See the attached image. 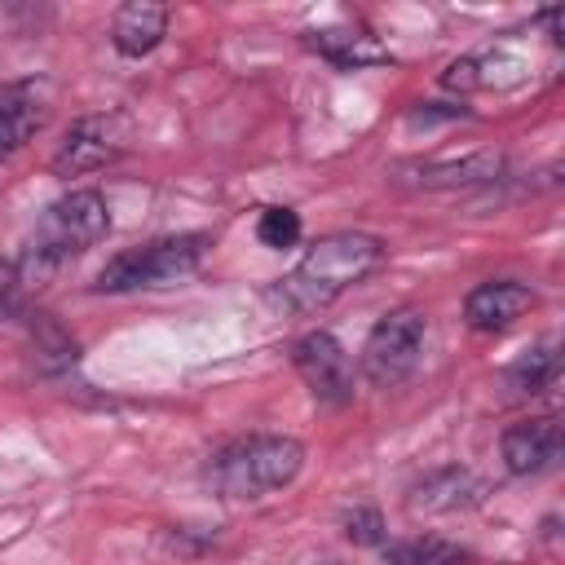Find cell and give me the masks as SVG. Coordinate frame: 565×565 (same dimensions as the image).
Listing matches in <instances>:
<instances>
[{
    "label": "cell",
    "mask_w": 565,
    "mask_h": 565,
    "mask_svg": "<svg viewBox=\"0 0 565 565\" xmlns=\"http://www.w3.org/2000/svg\"><path fill=\"white\" fill-rule=\"evenodd\" d=\"M384 238L362 234V230H340L318 238L287 278H278V287L269 291L274 305H282L287 313H318L327 309L335 296H344L353 282H362L371 269H380L384 260Z\"/></svg>",
    "instance_id": "6da1fadb"
},
{
    "label": "cell",
    "mask_w": 565,
    "mask_h": 565,
    "mask_svg": "<svg viewBox=\"0 0 565 565\" xmlns=\"http://www.w3.org/2000/svg\"><path fill=\"white\" fill-rule=\"evenodd\" d=\"M106 234H110V207H106L102 190H71V194L53 199L40 212V221H35L26 247L18 252V260H22L26 278L40 282L53 269H62L66 260L97 247Z\"/></svg>",
    "instance_id": "7a4b0ae2"
},
{
    "label": "cell",
    "mask_w": 565,
    "mask_h": 565,
    "mask_svg": "<svg viewBox=\"0 0 565 565\" xmlns=\"http://www.w3.org/2000/svg\"><path fill=\"white\" fill-rule=\"evenodd\" d=\"M305 468V441L291 433H252L230 446H221L207 463V481L221 499H265L282 486H291Z\"/></svg>",
    "instance_id": "3957f363"
},
{
    "label": "cell",
    "mask_w": 565,
    "mask_h": 565,
    "mask_svg": "<svg viewBox=\"0 0 565 565\" xmlns=\"http://www.w3.org/2000/svg\"><path fill=\"white\" fill-rule=\"evenodd\" d=\"M207 234H168V238H150L141 247H128L119 256H110L93 282V291L119 296V291H146V287H168L185 274L199 269L203 252H207Z\"/></svg>",
    "instance_id": "277c9868"
},
{
    "label": "cell",
    "mask_w": 565,
    "mask_h": 565,
    "mask_svg": "<svg viewBox=\"0 0 565 565\" xmlns=\"http://www.w3.org/2000/svg\"><path fill=\"white\" fill-rule=\"evenodd\" d=\"M424 313L419 309H411V305H402V309H388L375 327H371V335H366V344H362V358H358V366H362V375L375 384V388H397V384H406L411 375H415V366H419V358H424Z\"/></svg>",
    "instance_id": "5b68a950"
},
{
    "label": "cell",
    "mask_w": 565,
    "mask_h": 565,
    "mask_svg": "<svg viewBox=\"0 0 565 565\" xmlns=\"http://www.w3.org/2000/svg\"><path fill=\"white\" fill-rule=\"evenodd\" d=\"M128 150V124L124 115L106 110V115H79L66 137L57 141L49 168L53 177H88V172H102L106 163H115L119 154Z\"/></svg>",
    "instance_id": "8992f818"
},
{
    "label": "cell",
    "mask_w": 565,
    "mask_h": 565,
    "mask_svg": "<svg viewBox=\"0 0 565 565\" xmlns=\"http://www.w3.org/2000/svg\"><path fill=\"white\" fill-rule=\"evenodd\" d=\"M291 362L318 402L344 406L353 397V362L331 331H309L291 344Z\"/></svg>",
    "instance_id": "52a82bcc"
},
{
    "label": "cell",
    "mask_w": 565,
    "mask_h": 565,
    "mask_svg": "<svg viewBox=\"0 0 565 565\" xmlns=\"http://www.w3.org/2000/svg\"><path fill=\"white\" fill-rule=\"evenodd\" d=\"M499 450H503V468L512 477H539L561 463L565 428L556 415H530V419H516L503 428Z\"/></svg>",
    "instance_id": "ba28073f"
},
{
    "label": "cell",
    "mask_w": 565,
    "mask_h": 565,
    "mask_svg": "<svg viewBox=\"0 0 565 565\" xmlns=\"http://www.w3.org/2000/svg\"><path fill=\"white\" fill-rule=\"evenodd\" d=\"M539 305V291L521 278H490V282H477L463 300V318L472 331H508L516 318H525L530 309Z\"/></svg>",
    "instance_id": "9c48e42d"
},
{
    "label": "cell",
    "mask_w": 565,
    "mask_h": 565,
    "mask_svg": "<svg viewBox=\"0 0 565 565\" xmlns=\"http://www.w3.org/2000/svg\"><path fill=\"white\" fill-rule=\"evenodd\" d=\"M49 119V84L44 79H13L0 84V163L13 159Z\"/></svg>",
    "instance_id": "30bf717a"
},
{
    "label": "cell",
    "mask_w": 565,
    "mask_h": 565,
    "mask_svg": "<svg viewBox=\"0 0 565 565\" xmlns=\"http://www.w3.org/2000/svg\"><path fill=\"white\" fill-rule=\"evenodd\" d=\"M168 18H172L168 4H154V0H128V4H119L115 18H110V44H115V53H124V57L154 53L163 44V35H168Z\"/></svg>",
    "instance_id": "8fae6325"
},
{
    "label": "cell",
    "mask_w": 565,
    "mask_h": 565,
    "mask_svg": "<svg viewBox=\"0 0 565 565\" xmlns=\"http://www.w3.org/2000/svg\"><path fill=\"white\" fill-rule=\"evenodd\" d=\"M481 499H486L481 477H472L468 468H437L411 490L406 503L411 512H463V508H477Z\"/></svg>",
    "instance_id": "7c38bea8"
},
{
    "label": "cell",
    "mask_w": 565,
    "mask_h": 565,
    "mask_svg": "<svg viewBox=\"0 0 565 565\" xmlns=\"http://www.w3.org/2000/svg\"><path fill=\"white\" fill-rule=\"evenodd\" d=\"M415 172L411 185H424V190H455V185H490L503 177V154L494 150H477V154H463V159H428V163H415L406 168Z\"/></svg>",
    "instance_id": "4fadbf2b"
},
{
    "label": "cell",
    "mask_w": 565,
    "mask_h": 565,
    "mask_svg": "<svg viewBox=\"0 0 565 565\" xmlns=\"http://www.w3.org/2000/svg\"><path fill=\"white\" fill-rule=\"evenodd\" d=\"M309 49H318L340 71H362V66L388 62V49L375 35H366V31H313Z\"/></svg>",
    "instance_id": "5bb4252c"
},
{
    "label": "cell",
    "mask_w": 565,
    "mask_h": 565,
    "mask_svg": "<svg viewBox=\"0 0 565 565\" xmlns=\"http://www.w3.org/2000/svg\"><path fill=\"white\" fill-rule=\"evenodd\" d=\"M503 380H508V388H512L516 397H539V393L556 388V380H561V349H556V340H543V344L525 349V353L508 366Z\"/></svg>",
    "instance_id": "9a60e30c"
},
{
    "label": "cell",
    "mask_w": 565,
    "mask_h": 565,
    "mask_svg": "<svg viewBox=\"0 0 565 565\" xmlns=\"http://www.w3.org/2000/svg\"><path fill=\"white\" fill-rule=\"evenodd\" d=\"M384 561L388 565H472L477 552L441 534H415L402 543H384Z\"/></svg>",
    "instance_id": "2e32d148"
},
{
    "label": "cell",
    "mask_w": 565,
    "mask_h": 565,
    "mask_svg": "<svg viewBox=\"0 0 565 565\" xmlns=\"http://www.w3.org/2000/svg\"><path fill=\"white\" fill-rule=\"evenodd\" d=\"M256 238L265 247H291L300 238V216L291 207H265L256 221Z\"/></svg>",
    "instance_id": "e0dca14e"
},
{
    "label": "cell",
    "mask_w": 565,
    "mask_h": 565,
    "mask_svg": "<svg viewBox=\"0 0 565 565\" xmlns=\"http://www.w3.org/2000/svg\"><path fill=\"white\" fill-rule=\"evenodd\" d=\"M26 291H31V278H26L22 260H18V256L0 260V318L18 313V309H22V300H26Z\"/></svg>",
    "instance_id": "ac0fdd59"
},
{
    "label": "cell",
    "mask_w": 565,
    "mask_h": 565,
    "mask_svg": "<svg viewBox=\"0 0 565 565\" xmlns=\"http://www.w3.org/2000/svg\"><path fill=\"white\" fill-rule=\"evenodd\" d=\"M344 539H349V543H362V547L384 543V521H380V512H375V508H353V512H344Z\"/></svg>",
    "instance_id": "d6986e66"
},
{
    "label": "cell",
    "mask_w": 565,
    "mask_h": 565,
    "mask_svg": "<svg viewBox=\"0 0 565 565\" xmlns=\"http://www.w3.org/2000/svg\"><path fill=\"white\" fill-rule=\"evenodd\" d=\"M322 565H340V561H322Z\"/></svg>",
    "instance_id": "ffe728a7"
}]
</instances>
